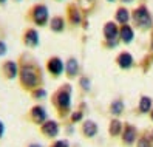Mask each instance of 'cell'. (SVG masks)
I'll list each match as a JSON object with an SVG mask.
<instances>
[{
    "instance_id": "cell-4",
    "label": "cell",
    "mask_w": 153,
    "mask_h": 147,
    "mask_svg": "<svg viewBox=\"0 0 153 147\" xmlns=\"http://www.w3.org/2000/svg\"><path fill=\"white\" fill-rule=\"evenodd\" d=\"M118 36H119V28H118V25H116L114 22H107L104 25V37L107 39V42H108L111 47L116 45Z\"/></svg>"
},
{
    "instance_id": "cell-3",
    "label": "cell",
    "mask_w": 153,
    "mask_h": 147,
    "mask_svg": "<svg viewBox=\"0 0 153 147\" xmlns=\"http://www.w3.org/2000/svg\"><path fill=\"white\" fill-rule=\"evenodd\" d=\"M31 16H33V20L37 26H43L48 23V17H50V13H48V8L45 5H36L31 8Z\"/></svg>"
},
{
    "instance_id": "cell-24",
    "label": "cell",
    "mask_w": 153,
    "mask_h": 147,
    "mask_svg": "<svg viewBox=\"0 0 153 147\" xmlns=\"http://www.w3.org/2000/svg\"><path fill=\"white\" fill-rule=\"evenodd\" d=\"M80 85H84L85 90H90V81L87 78H82V79H80Z\"/></svg>"
},
{
    "instance_id": "cell-30",
    "label": "cell",
    "mask_w": 153,
    "mask_h": 147,
    "mask_svg": "<svg viewBox=\"0 0 153 147\" xmlns=\"http://www.w3.org/2000/svg\"><path fill=\"white\" fill-rule=\"evenodd\" d=\"M122 2H125V3H127V2H133V0H122Z\"/></svg>"
},
{
    "instance_id": "cell-28",
    "label": "cell",
    "mask_w": 153,
    "mask_h": 147,
    "mask_svg": "<svg viewBox=\"0 0 153 147\" xmlns=\"http://www.w3.org/2000/svg\"><path fill=\"white\" fill-rule=\"evenodd\" d=\"M3 132H5V125H3V122L0 121V138L3 136Z\"/></svg>"
},
{
    "instance_id": "cell-10",
    "label": "cell",
    "mask_w": 153,
    "mask_h": 147,
    "mask_svg": "<svg viewBox=\"0 0 153 147\" xmlns=\"http://www.w3.org/2000/svg\"><path fill=\"white\" fill-rule=\"evenodd\" d=\"M119 37L124 43H130L134 37V31L130 25H122L119 28Z\"/></svg>"
},
{
    "instance_id": "cell-9",
    "label": "cell",
    "mask_w": 153,
    "mask_h": 147,
    "mask_svg": "<svg viewBox=\"0 0 153 147\" xmlns=\"http://www.w3.org/2000/svg\"><path fill=\"white\" fill-rule=\"evenodd\" d=\"M31 118L36 124H43L45 119H47V112H45L43 107L36 105V107L31 108Z\"/></svg>"
},
{
    "instance_id": "cell-21",
    "label": "cell",
    "mask_w": 153,
    "mask_h": 147,
    "mask_svg": "<svg viewBox=\"0 0 153 147\" xmlns=\"http://www.w3.org/2000/svg\"><path fill=\"white\" fill-rule=\"evenodd\" d=\"M110 110H111V113L113 115H119V113H122V110H124V102L122 101H114V102L111 104V107H110Z\"/></svg>"
},
{
    "instance_id": "cell-6",
    "label": "cell",
    "mask_w": 153,
    "mask_h": 147,
    "mask_svg": "<svg viewBox=\"0 0 153 147\" xmlns=\"http://www.w3.org/2000/svg\"><path fill=\"white\" fill-rule=\"evenodd\" d=\"M47 68L53 76H60L62 71H64V63L59 57H51L47 63Z\"/></svg>"
},
{
    "instance_id": "cell-19",
    "label": "cell",
    "mask_w": 153,
    "mask_h": 147,
    "mask_svg": "<svg viewBox=\"0 0 153 147\" xmlns=\"http://www.w3.org/2000/svg\"><path fill=\"white\" fill-rule=\"evenodd\" d=\"M121 132H122V122L118 121V119H113L110 124V135L118 136V135H121Z\"/></svg>"
},
{
    "instance_id": "cell-26",
    "label": "cell",
    "mask_w": 153,
    "mask_h": 147,
    "mask_svg": "<svg viewBox=\"0 0 153 147\" xmlns=\"http://www.w3.org/2000/svg\"><path fill=\"white\" fill-rule=\"evenodd\" d=\"M71 119H73V122H77L79 119H82V113H80V112H77V113H73Z\"/></svg>"
},
{
    "instance_id": "cell-34",
    "label": "cell",
    "mask_w": 153,
    "mask_h": 147,
    "mask_svg": "<svg viewBox=\"0 0 153 147\" xmlns=\"http://www.w3.org/2000/svg\"><path fill=\"white\" fill-rule=\"evenodd\" d=\"M108 2H114V0H108Z\"/></svg>"
},
{
    "instance_id": "cell-18",
    "label": "cell",
    "mask_w": 153,
    "mask_h": 147,
    "mask_svg": "<svg viewBox=\"0 0 153 147\" xmlns=\"http://www.w3.org/2000/svg\"><path fill=\"white\" fill-rule=\"evenodd\" d=\"M68 19H70L71 23H74V25L80 23V13L77 11V8L74 5L68 6Z\"/></svg>"
},
{
    "instance_id": "cell-7",
    "label": "cell",
    "mask_w": 153,
    "mask_h": 147,
    "mask_svg": "<svg viewBox=\"0 0 153 147\" xmlns=\"http://www.w3.org/2000/svg\"><path fill=\"white\" fill-rule=\"evenodd\" d=\"M23 42H25L26 47H31V48L37 47V45H39V33L36 30H33V28L26 30L25 36H23Z\"/></svg>"
},
{
    "instance_id": "cell-20",
    "label": "cell",
    "mask_w": 153,
    "mask_h": 147,
    "mask_svg": "<svg viewBox=\"0 0 153 147\" xmlns=\"http://www.w3.org/2000/svg\"><path fill=\"white\" fill-rule=\"evenodd\" d=\"M150 108H152V99L149 96H142L139 101V110L142 113H147L150 112Z\"/></svg>"
},
{
    "instance_id": "cell-5",
    "label": "cell",
    "mask_w": 153,
    "mask_h": 147,
    "mask_svg": "<svg viewBox=\"0 0 153 147\" xmlns=\"http://www.w3.org/2000/svg\"><path fill=\"white\" fill-rule=\"evenodd\" d=\"M71 91V90H70ZM70 91H68V88H62V90H59L57 93L54 95V102H56V105L59 107V108H62V110H67L68 107H70V104H71V98H70Z\"/></svg>"
},
{
    "instance_id": "cell-11",
    "label": "cell",
    "mask_w": 153,
    "mask_h": 147,
    "mask_svg": "<svg viewBox=\"0 0 153 147\" xmlns=\"http://www.w3.org/2000/svg\"><path fill=\"white\" fill-rule=\"evenodd\" d=\"M3 73H5V76H6L8 79H14V78L17 76V73H19L16 62H13V60L5 62V63H3Z\"/></svg>"
},
{
    "instance_id": "cell-13",
    "label": "cell",
    "mask_w": 153,
    "mask_h": 147,
    "mask_svg": "<svg viewBox=\"0 0 153 147\" xmlns=\"http://www.w3.org/2000/svg\"><path fill=\"white\" fill-rule=\"evenodd\" d=\"M116 60H118V65L121 68H130L133 65V56L130 53H121Z\"/></svg>"
},
{
    "instance_id": "cell-31",
    "label": "cell",
    "mask_w": 153,
    "mask_h": 147,
    "mask_svg": "<svg viewBox=\"0 0 153 147\" xmlns=\"http://www.w3.org/2000/svg\"><path fill=\"white\" fill-rule=\"evenodd\" d=\"M152 119H153V110H152Z\"/></svg>"
},
{
    "instance_id": "cell-16",
    "label": "cell",
    "mask_w": 153,
    "mask_h": 147,
    "mask_svg": "<svg viewBox=\"0 0 153 147\" xmlns=\"http://www.w3.org/2000/svg\"><path fill=\"white\" fill-rule=\"evenodd\" d=\"M65 68H67V75L70 78H74L77 75V71H79V63H77V60L74 57H71V59H68Z\"/></svg>"
},
{
    "instance_id": "cell-33",
    "label": "cell",
    "mask_w": 153,
    "mask_h": 147,
    "mask_svg": "<svg viewBox=\"0 0 153 147\" xmlns=\"http://www.w3.org/2000/svg\"><path fill=\"white\" fill-rule=\"evenodd\" d=\"M14 2H20V0H14Z\"/></svg>"
},
{
    "instance_id": "cell-8",
    "label": "cell",
    "mask_w": 153,
    "mask_h": 147,
    "mask_svg": "<svg viewBox=\"0 0 153 147\" xmlns=\"http://www.w3.org/2000/svg\"><path fill=\"white\" fill-rule=\"evenodd\" d=\"M42 133L47 135V136H50V138L57 136V133H59V125H57V122H54V121H45V122L42 124Z\"/></svg>"
},
{
    "instance_id": "cell-2",
    "label": "cell",
    "mask_w": 153,
    "mask_h": 147,
    "mask_svg": "<svg viewBox=\"0 0 153 147\" xmlns=\"http://www.w3.org/2000/svg\"><path fill=\"white\" fill-rule=\"evenodd\" d=\"M20 82L25 88H34L39 82L36 68H33L31 65H23L20 68Z\"/></svg>"
},
{
    "instance_id": "cell-12",
    "label": "cell",
    "mask_w": 153,
    "mask_h": 147,
    "mask_svg": "<svg viewBox=\"0 0 153 147\" xmlns=\"http://www.w3.org/2000/svg\"><path fill=\"white\" fill-rule=\"evenodd\" d=\"M114 19H116V22L121 23V25H127L128 20H130L128 10H127V8H118V10H116V14H114Z\"/></svg>"
},
{
    "instance_id": "cell-14",
    "label": "cell",
    "mask_w": 153,
    "mask_h": 147,
    "mask_svg": "<svg viewBox=\"0 0 153 147\" xmlns=\"http://www.w3.org/2000/svg\"><path fill=\"white\" fill-rule=\"evenodd\" d=\"M82 132L87 138H91L97 133V124L93 122V121H85L84 125H82Z\"/></svg>"
},
{
    "instance_id": "cell-22",
    "label": "cell",
    "mask_w": 153,
    "mask_h": 147,
    "mask_svg": "<svg viewBox=\"0 0 153 147\" xmlns=\"http://www.w3.org/2000/svg\"><path fill=\"white\" fill-rule=\"evenodd\" d=\"M33 96H34L36 99H43L45 96H47V91H45L43 88H37V90L33 91Z\"/></svg>"
},
{
    "instance_id": "cell-27",
    "label": "cell",
    "mask_w": 153,
    "mask_h": 147,
    "mask_svg": "<svg viewBox=\"0 0 153 147\" xmlns=\"http://www.w3.org/2000/svg\"><path fill=\"white\" fill-rule=\"evenodd\" d=\"M51 147H68V144H67V141H57V143H54Z\"/></svg>"
},
{
    "instance_id": "cell-1",
    "label": "cell",
    "mask_w": 153,
    "mask_h": 147,
    "mask_svg": "<svg viewBox=\"0 0 153 147\" xmlns=\"http://www.w3.org/2000/svg\"><path fill=\"white\" fill-rule=\"evenodd\" d=\"M133 19L136 22V25L141 30H149L153 25V17L150 14V11L147 10V6H138L133 13Z\"/></svg>"
},
{
    "instance_id": "cell-17",
    "label": "cell",
    "mask_w": 153,
    "mask_h": 147,
    "mask_svg": "<svg viewBox=\"0 0 153 147\" xmlns=\"http://www.w3.org/2000/svg\"><path fill=\"white\" fill-rule=\"evenodd\" d=\"M122 140H124L125 144H131L134 140H136V128L131 127V125H127V128H125V132H124Z\"/></svg>"
},
{
    "instance_id": "cell-25",
    "label": "cell",
    "mask_w": 153,
    "mask_h": 147,
    "mask_svg": "<svg viewBox=\"0 0 153 147\" xmlns=\"http://www.w3.org/2000/svg\"><path fill=\"white\" fill-rule=\"evenodd\" d=\"M6 43L5 42H2V40H0V56H3V54L6 53Z\"/></svg>"
},
{
    "instance_id": "cell-23",
    "label": "cell",
    "mask_w": 153,
    "mask_h": 147,
    "mask_svg": "<svg viewBox=\"0 0 153 147\" xmlns=\"http://www.w3.org/2000/svg\"><path fill=\"white\" fill-rule=\"evenodd\" d=\"M138 147H152L150 141L147 140V138H141V140L138 141Z\"/></svg>"
},
{
    "instance_id": "cell-15",
    "label": "cell",
    "mask_w": 153,
    "mask_h": 147,
    "mask_svg": "<svg viewBox=\"0 0 153 147\" xmlns=\"http://www.w3.org/2000/svg\"><path fill=\"white\" fill-rule=\"evenodd\" d=\"M50 28L54 31V33H60V31H64L65 28V20H64V17H53L51 22H50Z\"/></svg>"
},
{
    "instance_id": "cell-32",
    "label": "cell",
    "mask_w": 153,
    "mask_h": 147,
    "mask_svg": "<svg viewBox=\"0 0 153 147\" xmlns=\"http://www.w3.org/2000/svg\"><path fill=\"white\" fill-rule=\"evenodd\" d=\"M3 2H5V0H0V3H3Z\"/></svg>"
},
{
    "instance_id": "cell-29",
    "label": "cell",
    "mask_w": 153,
    "mask_h": 147,
    "mask_svg": "<svg viewBox=\"0 0 153 147\" xmlns=\"http://www.w3.org/2000/svg\"><path fill=\"white\" fill-rule=\"evenodd\" d=\"M30 147H42V146H39V144H33V146H30Z\"/></svg>"
}]
</instances>
